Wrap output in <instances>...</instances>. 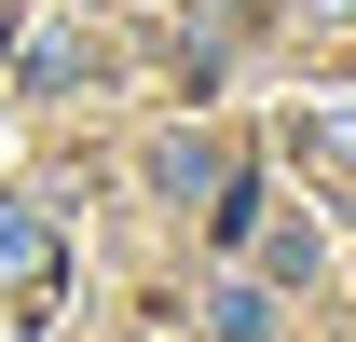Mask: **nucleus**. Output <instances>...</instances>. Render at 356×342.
<instances>
[{"mask_svg": "<svg viewBox=\"0 0 356 342\" xmlns=\"http://www.w3.org/2000/svg\"><path fill=\"white\" fill-rule=\"evenodd\" d=\"M0 274H14V301H55V233L28 206H0Z\"/></svg>", "mask_w": 356, "mask_h": 342, "instance_id": "obj_1", "label": "nucleus"}, {"mask_svg": "<svg viewBox=\"0 0 356 342\" xmlns=\"http://www.w3.org/2000/svg\"><path fill=\"white\" fill-rule=\"evenodd\" d=\"M315 137H329V151H356V110H329V124H315Z\"/></svg>", "mask_w": 356, "mask_h": 342, "instance_id": "obj_2", "label": "nucleus"}]
</instances>
